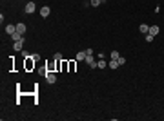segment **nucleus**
<instances>
[{"label":"nucleus","instance_id":"nucleus-1","mask_svg":"<svg viewBox=\"0 0 164 121\" xmlns=\"http://www.w3.org/2000/svg\"><path fill=\"white\" fill-rule=\"evenodd\" d=\"M35 9H37L35 2H28V4H26V7H24V11H26L28 15H31V13H35Z\"/></svg>","mask_w":164,"mask_h":121},{"label":"nucleus","instance_id":"nucleus-2","mask_svg":"<svg viewBox=\"0 0 164 121\" xmlns=\"http://www.w3.org/2000/svg\"><path fill=\"white\" fill-rule=\"evenodd\" d=\"M13 49H15V51H18V52H22V51H24V36H22V38H20L18 42H15Z\"/></svg>","mask_w":164,"mask_h":121},{"label":"nucleus","instance_id":"nucleus-3","mask_svg":"<svg viewBox=\"0 0 164 121\" xmlns=\"http://www.w3.org/2000/svg\"><path fill=\"white\" fill-rule=\"evenodd\" d=\"M84 61H86L91 69H97V61H95V58H93V54H91V56H86V60H84Z\"/></svg>","mask_w":164,"mask_h":121},{"label":"nucleus","instance_id":"nucleus-4","mask_svg":"<svg viewBox=\"0 0 164 121\" xmlns=\"http://www.w3.org/2000/svg\"><path fill=\"white\" fill-rule=\"evenodd\" d=\"M46 80H48V83H57V76L53 74V72H46Z\"/></svg>","mask_w":164,"mask_h":121},{"label":"nucleus","instance_id":"nucleus-5","mask_svg":"<svg viewBox=\"0 0 164 121\" xmlns=\"http://www.w3.org/2000/svg\"><path fill=\"white\" fill-rule=\"evenodd\" d=\"M49 13H51V9H49L48 6H44V7L40 9V16H42V18H48V16H49Z\"/></svg>","mask_w":164,"mask_h":121},{"label":"nucleus","instance_id":"nucleus-6","mask_svg":"<svg viewBox=\"0 0 164 121\" xmlns=\"http://www.w3.org/2000/svg\"><path fill=\"white\" fill-rule=\"evenodd\" d=\"M15 31H16V25H13V24H9V25H6V33H7L9 36H11V34H13Z\"/></svg>","mask_w":164,"mask_h":121},{"label":"nucleus","instance_id":"nucleus-7","mask_svg":"<svg viewBox=\"0 0 164 121\" xmlns=\"http://www.w3.org/2000/svg\"><path fill=\"white\" fill-rule=\"evenodd\" d=\"M16 31H18L22 36H24V33H26V24H24V22H20V24L16 25Z\"/></svg>","mask_w":164,"mask_h":121},{"label":"nucleus","instance_id":"nucleus-8","mask_svg":"<svg viewBox=\"0 0 164 121\" xmlns=\"http://www.w3.org/2000/svg\"><path fill=\"white\" fill-rule=\"evenodd\" d=\"M159 25H151V27H149V34H153V36H157V34H159Z\"/></svg>","mask_w":164,"mask_h":121},{"label":"nucleus","instance_id":"nucleus-9","mask_svg":"<svg viewBox=\"0 0 164 121\" xmlns=\"http://www.w3.org/2000/svg\"><path fill=\"white\" fill-rule=\"evenodd\" d=\"M20 38H22V34H20V33H18V31H15V33H13V34H11V40H13V42H18V40H20Z\"/></svg>","mask_w":164,"mask_h":121},{"label":"nucleus","instance_id":"nucleus-10","mask_svg":"<svg viewBox=\"0 0 164 121\" xmlns=\"http://www.w3.org/2000/svg\"><path fill=\"white\" fill-rule=\"evenodd\" d=\"M86 56H88V54H86V51H80V52L77 54V61H82V60H86Z\"/></svg>","mask_w":164,"mask_h":121},{"label":"nucleus","instance_id":"nucleus-11","mask_svg":"<svg viewBox=\"0 0 164 121\" xmlns=\"http://www.w3.org/2000/svg\"><path fill=\"white\" fill-rule=\"evenodd\" d=\"M139 29H140V33L148 34V33H149V25H146V24H140V27H139Z\"/></svg>","mask_w":164,"mask_h":121},{"label":"nucleus","instance_id":"nucleus-12","mask_svg":"<svg viewBox=\"0 0 164 121\" xmlns=\"http://www.w3.org/2000/svg\"><path fill=\"white\" fill-rule=\"evenodd\" d=\"M108 65H110V69H117L119 67V60H110Z\"/></svg>","mask_w":164,"mask_h":121},{"label":"nucleus","instance_id":"nucleus-13","mask_svg":"<svg viewBox=\"0 0 164 121\" xmlns=\"http://www.w3.org/2000/svg\"><path fill=\"white\" fill-rule=\"evenodd\" d=\"M119 58H120V54L117 51H111V60H119Z\"/></svg>","mask_w":164,"mask_h":121},{"label":"nucleus","instance_id":"nucleus-14","mask_svg":"<svg viewBox=\"0 0 164 121\" xmlns=\"http://www.w3.org/2000/svg\"><path fill=\"white\" fill-rule=\"evenodd\" d=\"M97 67H98V69H104V67H106V61H104V60H98L97 61Z\"/></svg>","mask_w":164,"mask_h":121},{"label":"nucleus","instance_id":"nucleus-15","mask_svg":"<svg viewBox=\"0 0 164 121\" xmlns=\"http://www.w3.org/2000/svg\"><path fill=\"white\" fill-rule=\"evenodd\" d=\"M102 2H104V0H91V6H93V7H97V6H100Z\"/></svg>","mask_w":164,"mask_h":121},{"label":"nucleus","instance_id":"nucleus-16","mask_svg":"<svg viewBox=\"0 0 164 121\" xmlns=\"http://www.w3.org/2000/svg\"><path fill=\"white\" fill-rule=\"evenodd\" d=\"M53 58H55L57 61H62V54H60V52H55V56H53Z\"/></svg>","mask_w":164,"mask_h":121},{"label":"nucleus","instance_id":"nucleus-17","mask_svg":"<svg viewBox=\"0 0 164 121\" xmlns=\"http://www.w3.org/2000/svg\"><path fill=\"white\" fill-rule=\"evenodd\" d=\"M153 38H155L153 34H149V33L146 34V42H148V44H149V42H153Z\"/></svg>","mask_w":164,"mask_h":121},{"label":"nucleus","instance_id":"nucleus-18","mask_svg":"<svg viewBox=\"0 0 164 121\" xmlns=\"http://www.w3.org/2000/svg\"><path fill=\"white\" fill-rule=\"evenodd\" d=\"M124 63H126V58L120 56V58H119V65H124Z\"/></svg>","mask_w":164,"mask_h":121},{"label":"nucleus","instance_id":"nucleus-19","mask_svg":"<svg viewBox=\"0 0 164 121\" xmlns=\"http://www.w3.org/2000/svg\"><path fill=\"white\" fill-rule=\"evenodd\" d=\"M104 2H106V0H104Z\"/></svg>","mask_w":164,"mask_h":121}]
</instances>
